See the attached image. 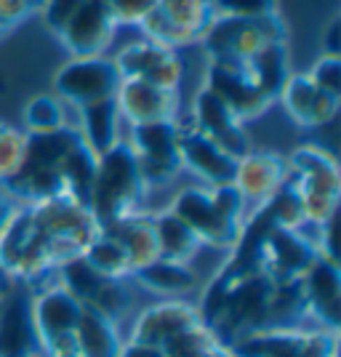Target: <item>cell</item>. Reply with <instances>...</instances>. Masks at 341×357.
Returning <instances> with one entry per match:
<instances>
[{"mask_svg": "<svg viewBox=\"0 0 341 357\" xmlns=\"http://www.w3.org/2000/svg\"><path fill=\"white\" fill-rule=\"evenodd\" d=\"M80 142H83L80 134L67 126L48 134H27L24 163L16 171V176L6 181L0 190L22 206H32L38 200L59 195L61 165Z\"/></svg>", "mask_w": 341, "mask_h": 357, "instance_id": "obj_1", "label": "cell"}, {"mask_svg": "<svg viewBox=\"0 0 341 357\" xmlns=\"http://www.w3.org/2000/svg\"><path fill=\"white\" fill-rule=\"evenodd\" d=\"M147 184L139 174V163L126 136L112 149L99 155L96 176L89 195V208L99 227L142 208Z\"/></svg>", "mask_w": 341, "mask_h": 357, "instance_id": "obj_2", "label": "cell"}, {"mask_svg": "<svg viewBox=\"0 0 341 357\" xmlns=\"http://www.w3.org/2000/svg\"><path fill=\"white\" fill-rule=\"evenodd\" d=\"M285 160H288L285 184L296 192L304 222L323 227L333 216H339L341 174L336 158L315 144H301Z\"/></svg>", "mask_w": 341, "mask_h": 357, "instance_id": "obj_3", "label": "cell"}, {"mask_svg": "<svg viewBox=\"0 0 341 357\" xmlns=\"http://www.w3.org/2000/svg\"><path fill=\"white\" fill-rule=\"evenodd\" d=\"M288 27L280 14L259 16V19H232L213 16L206 27L200 43L211 59L245 61L269 43H285Z\"/></svg>", "mask_w": 341, "mask_h": 357, "instance_id": "obj_4", "label": "cell"}, {"mask_svg": "<svg viewBox=\"0 0 341 357\" xmlns=\"http://www.w3.org/2000/svg\"><path fill=\"white\" fill-rule=\"evenodd\" d=\"M179 134H181L179 120H158V123L128 126L126 142L134 149L139 174L144 178L147 190L171 184L174 176L181 171Z\"/></svg>", "mask_w": 341, "mask_h": 357, "instance_id": "obj_5", "label": "cell"}, {"mask_svg": "<svg viewBox=\"0 0 341 357\" xmlns=\"http://www.w3.org/2000/svg\"><path fill=\"white\" fill-rule=\"evenodd\" d=\"M317 238H320V227H312L310 235L307 222L298 229L272 227L259 245V269L272 283L301 280L304 272L312 267V261L317 259Z\"/></svg>", "mask_w": 341, "mask_h": 357, "instance_id": "obj_6", "label": "cell"}, {"mask_svg": "<svg viewBox=\"0 0 341 357\" xmlns=\"http://www.w3.org/2000/svg\"><path fill=\"white\" fill-rule=\"evenodd\" d=\"M120 75L115 61L107 56H73L54 75V91L61 102L75 109L102 99H115Z\"/></svg>", "mask_w": 341, "mask_h": 357, "instance_id": "obj_7", "label": "cell"}, {"mask_svg": "<svg viewBox=\"0 0 341 357\" xmlns=\"http://www.w3.org/2000/svg\"><path fill=\"white\" fill-rule=\"evenodd\" d=\"M168 208L195 232L200 245L232 251L243 235V224L229 222L216 203L211 200L208 187H187L171 200Z\"/></svg>", "mask_w": 341, "mask_h": 357, "instance_id": "obj_8", "label": "cell"}, {"mask_svg": "<svg viewBox=\"0 0 341 357\" xmlns=\"http://www.w3.org/2000/svg\"><path fill=\"white\" fill-rule=\"evenodd\" d=\"M30 211L35 227L43 232L45 238L73 240L75 245H80L83 251H86L91 240L102 232V227L93 219L89 206L64 192L32 203Z\"/></svg>", "mask_w": 341, "mask_h": 357, "instance_id": "obj_9", "label": "cell"}, {"mask_svg": "<svg viewBox=\"0 0 341 357\" xmlns=\"http://www.w3.org/2000/svg\"><path fill=\"white\" fill-rule=\"evenodd\" d=\"M206 89L211 93H216L243 123L264 115L269 107L275 105L267 93H262L256 89V83L245 75L243 61L211 59L206 70Z\"/></svg>", "mask_w": 341, "mask_h": 357, "instance_id": "obj_10", "label": "cell"}, {"mask_svg": "<svg viewBox=\"0 0 341 357\" xmlns=\"http://www.w3.org/2000/svg\"><path fill=\"white\" fill-rule=\"evenodd\" d=\"M190 115H192L190 126H192L195 131L208 136L213 144H219L235 160H240L243 155H248L253 149L251 139H248L245 128H243V120L224 105L216 93H211L206 86L195 93L192 112Z\"/></svg>", "mask_w": 341, "mask_h": 357, "instance_id": "obj_11", "label": "cell"}, {"mask_svg": "<svg viewBox=\"0 0 341 357\" xmlns=\"http://www.w3.org/2000/svg\"><path fill=\"white\" fill-rule=\"evenodd\" d=\"M115 19L107 0H83L73 19L61 27L59 40L70 56H104L115 38Z\"/></svg>", "mask_w": 341, "mask_h": 357, "instance_id": "obj_12", "label": "cell"}, {"mask_svg": "<svg viewBox=\"0 0 341 357\" xmlns=\"http://www.w3.org/2000/svg\"><path fill=\"white\" fill-rule=\"evenodd\" d=\"M80 301L56 280H45V283L35 285L30 296V317L38 344H45L56 336L73 333L80 317Z\"/></svg>", "mask_w": 341, "mask_h": 357, "instance_id": "obj_13", "label": "cell"}, {"mask_svg": "<svg viewBox=\"0 0 341 357\" xmlns=\"http://www.w3.org/2000/svg\"><path fill=\"white\" fill-rule=\"evenodd\" d=\"M304 296H307V312L315 328L339 331L341 312V269L339 261H331L317 253L312 267L301 278Z\"/></svg>", "mask_w": 341, "mask_h": 357, "instance_id": "obj_14", "label": "cell"}, {"mask_svg": "<svg viewBox=\"0 0 341 357\" xmlns=\"http://www.w3.org/2000/svg\"><path fill=\"white\" fill-rule=\"evenodd\" d=\"M115 105L120 120H126L128 126L179 120V91L160 89L147 80H120Z\"/></svg>", "mask_w": 341, "mask_h": 357, "instance_id": "obj_15", "label": "cell"}, {"mask_svg": "<svg viewBox=\"0 0 341 357\" xmlns=\"http://www.w3.org/2000/svg\"><path fill=\"white\" fill-rule=\"evenodd\" d=\"M280 105L285 109V115L294 120L301 128H320L328 126L331 120L339 115L341 96L326 93L320 91L307 73H298L285 80V86L280 91Z\"/></svg>", "mask_w": 341, "mask_h": 357, "instance_id": "obj_16", "label": "cell"}, {"mask_svg": "<svg viewBox=\"0 0 341 357\" xmlns=\"http://www.w3.org/2000/svg\"><path fill=\"white\" fill-rule=\"evenodd\" d=\"M200 320H203L200 310H197V304L190 301V298H160L158 304L144 307L139 312L128 339L163 347L174 336H179L181 331H187V328L200 323Z\"/></svg>", "mask_w": 341, "mask_h": 357, "instance_id": "obj_17", "label": "cell"}, {"mask_svg": "<svg viewBox=\"0 0 341 357\" xmlns=\"http://www.w3.org/2000/svg\"><path fill=\"white\" fill-rule=\"evenodd\" d=\"M179 158H181V168H187L197 178H203L208 187H219V184H232L235 181L238 160L232 155H227L219 144H213L208 136L195 131L192 126H181Z\"/></svg>", "mask_w": 341, "mask_h": 357, "instance_id": "obj_18", "label": "cell"}, {"mask_svg": "<svg viewBox=\"0 0 341 357\" xmlns=\"http://www.w3.org/2000/svg\"><path fill=\"white\" fill-rule=\"evenodd\" d=\"M285 176H288V160L282 155L251 149L238 160L232 184L238 187L251 208H259L285 184Z\"/></svg>", "mask_w": 341, "mask_h": 357, "instance_id": "obj_19", "label": "cell"}, {"mask_svg": "<svg viewBox=\"0 0 341 357\" xmlns=\"http://www.w3.org/2000/svg\"><path fill=\"white\" fill-rule=\"evenodd\" d=\"M102 232L120 243V248L131 261V272L158 259V238H155L152 213L136 211L128 216H120L115 222L104 224Z\"/></svg>", "mask_w": 341, "mask_h": 357, "instance_id": "obj_20", "label": "cell"}, {"mask_svg": "<svg viewBox=\"0 0 341 357\" xmlns=\"http://www.w3.org/2000/svg\"><path fill=\"white\" fill-rule=\"evenodd\" d=\"M40 352L30 317V301L11 296L0 301V357H30Z\"/></svg>", "mask_w": 341, "mask_h": 357, "instance_id": "obj_21", "label": "cell"}, {"mask_svg": "<svg viewBox=\"0 0 341 357\" xmlns=\"http://www.w3.org/2000/svg\"><path fill=\"white\" fill-rule=\"evenodd\" d=\"M131 280L160 298H187L197 288V275L192 267L168 259H155L144 267L134 269Z\"/></svg>", "mask_w": 341, "mask_h": 357, "instance_id": "obj_22", "label": "cell"}, {"mask_svg": "<svg viewBox=\"0 0 341 357\" xmlns=\"http://www.w3.org/2000/svg\"><path fill=\"white\" fill-rule=\"evenodd\" d=\"M80 112V139L93 155H104L112 149L120 139V112L115 99H102L77 109Z\"/></svg>", "mask_w": 341, "mask_h": 357, "instance_id": "obj_23", "label": "cell"}, {"mask_svg": "<svg viewBox=\"0 0 341 357\" xmlns=\"http://www.w3.org/2000/svg\"><path fill=\"white\" fill-rule=\"evenodd\" d=\"M75 342L80 357H118L123 339L118 323L107 320L91 307H80V317L75 326Z\"/></svg>", "mask_w": 341, "mask_h": 357, "instance_id": "obj_24", "label": "cell"}, {"mask_svg": "<svg viewBox=\"0 0 341 357\" xmlns=\"http://www.w3.org/2000/svg\"><path fill=\"white\" fill-rule=\"evenodd\" d=\"M245 75L256 83V89L267 93L272 102H278L285 80L291 77V56L285 43H269L256 51L251 59L243 61Z\"/></svg>", "mask_w": 341, "mask_h": 357, "instance_id": "obj_25", "label": "cell"}, {"mask_svg": "<svg viewBox=\"0 0 341 357\" xmlns=\"http://www.w3.org/2000/svg\"><path fill=\"white\" fill-rule=\"evenodd\" d=\"M152 222H155V238H158V259L190 264L197 256V251L203 248L192 229L171 208L152 213Z\"/></svg>", "mask_w": 341, "mask_h": 357, "instance_id": "obj_26", "label": "cell"}, {"mask_svg": "<svg viewBox=\"0 0 341 357\" xmlns=\"http://www.w3.org/2000/svg\"><path fill=\"white\" fill-rule=\"evenodd\" d=\"M155 11L163 16L171 27H176L187 43H200L203 32L213 19L211 0H158Z\"/></svg>", "mask_w": 341, "mask_h": 357, "instance_id": "obj_27", "label": "cell"}, {"mask_svg": "<svg viewBox=\"0 0 341 357\" xmlns=\"http://www.w3.org/2000/svg\"><path fill=\"white\" fill-rule=\"evenodd\" d=\"M176 51L165 48L152 40H139V43L126 45L115 56V67H118L120 80H149L158 73V67H163Z\"/></svg>", "mask_w": 341, "mask_h": 357, "instance_id": "obj_28", "label": "cell"}, {"mask_svg": "<svg viewBox=\"0 0 341 357\" xmlns=\"http://www.w3.org/2000/svg\"><path fill=\"white\" fill-rule=\"evenodd\" d=\"M96 163H99V155H93L80 142L61 165V192L89 206V195L91 187H93V176H96Z\"/></svg>", "mask_w": 341, "mask_h": 357, "instance_id": "obj_29", "label": "cell"}, {"mask_svg": "<svg viewBox=\"0 0 341 357\" xmlns=\"http://www.w3.org/2000/svg\"><path fill=\"white\" fill-rule=\"evenodd\" d=\"M83 259H86L96 272H102L104 278H115V280L131 278V261H128L126 251L120 248L118 240H112L109 235H104V232H99V235L86 245Z\"/></svg>", "mask_w": 341, "mask_h": 357, "instance_id": "obj_30", "label": "cell"}, {"mask_svg": "<svg viewBox=\"0 0 341 357\" xmlns=\"http://www.w3.org/2000/svg\"><path fill=\"white\" fill-rule=\"evenodd\" d=\"M67 126L64 105L54 93H38L24 105V131L27 134H48Z\"/></svg>", "mask_w": 341, "mask_h": 357, "instance_id": "obj_31", "label": "cell"}, {"mask_svg": "<svg viewBox=\"0 0 341 357\" xmlns=\"http://www.w3.org/2000/svg\"><path fill=\"white\" fill-rule=\"evenodd\" d=\"M27 131L0 123V187L16 176V171L24 163Z\"/></svg>", "mask_w": 341, "mask_h": 357, "instance_id": "obj_32", "label": "cell"}, {"mask_svg": "<svg viewBox=\"0 0 341 357\" xmlns=\"http://www.w3.org/2000/svg\"><path fill=\"white\" fill-rule=\"evenodd\" d=\"M213 16L232 19H259L280 14V0H211Z\"/></svg>", "mask_w": 341, "mask_h": 357, "instance_id": "obj_33", "label": "cell"}, {"mask_svg": "<svg viewBox=\"0 0 341 357\" xmlns=\"http://www.w3.org/2000/svg\"><path fill=\"white\" fill-rule=\"evenodd\" d=\"M307 75H310L312 83L320 91L333 93V96H341V59L339 56L323 54L320 59L312 64V70Z\"/></svg>", "mask_w": 341, "mask_h": 357, "instance_id": "obj_34", "label": "cell"}, {"mask_svg": "<svg viewBox=\"0 0 341 357\" xmlns=\"http://www.w3.org/2000/svg\"><path fill=\"white\" fill-rule=\"evenodd\" d=\"M107 6H109L112 19H115V24H118V27L120 24L139 27V24H142V22L155 11L158 0H107Z\"/></svg>", "mask_w": 341, "mask_h": 357, "instance_id": "obj_35", "label": "cell"}, {"mask_svg": "<svg viewBox=\"0 0 341 357\" xmlns=\"http://www.w3.org/2000/svg\"><path fill=\"white\" fill-rule=\"evenodd\" d=\"M80 3H83V0H43L40 14H43L45 27L59 35L61 27H64V24L73 19L75 11L80 8Z\"/></svg>", "mask_w": 341, "mask_h": 357, "instance_id": "obj_36", "label": "cell"}, {"mask_svg": "<svg viewBox=\"0 0 341 357\" xmlns=\"http://www.w3.org/2000/svg\"><path fill=\"white\" fill-rule=\"evenodd\" d=\"M40 6H43V0H0V22L14 30L19 22L38 14Z\"/></svg>", "mask_w": 341, "mask_h": 357, "instance_id": "obj_37", "label": "cell"}, {"mask_svg": "<svg viewBox=\"0 0 341 357\" xmlns=\"http://www.w3.org/2000/svg\"><path fill=\"white\" fill-rule=\"evenodd\" d=\"M40 355L43 357H80L77 352V342H75V331L73 333H64L56 336L51 342L40 344Z\"/></svg>", "mask_w": 341, "mask_h": 357, "instance_id": "obj_38", "label": "cell"}, {"mask_svg": "<svg viewBox=\"0 0 341 357\" xmlns=\"http://www.w3.org/2000/svg\"><path fill=\"white\" fill-rule=\"evenodd\" d=\"M118 357H165V352L160 349V347H155V344L128 339V342H123Z\"/></svg>", "mask_w": 341, "mask_h": 357, "instance_id": "obj_39", "label": "cell"}, {"mask_svg": "<svg viewBox=\"0 0 341 357\" xmlns=\"http://www.w3.org/2000/svg\"><path fill=\"white\" fill-rule=\"evenodd\" d=\"M323 51L331 54V56H339L341 54V16H333L331 24L326 27V35H323Z\"/></svg>", "mask_w": 341, "mask_h": 357, "instance_id": "obj_40", "label": "cell"}, {"mask_svg": "<svg viewBox=\"0 0 341 357\" xmlns=\"http://www.w3.org/2000/svg\"><path fill=\"white\" fill-rule=\"evenodd\" d=\"M16 206H19V203H16L14 197H8V195L0 190V232H3V227L8 224V219L14 216Z\"/></svg>", "mask_w": 341, "mask_h": 357, "instance_id": "obj_41", "label": "cell"}, {"mask_svg": "<svg viewBox=\"0 0 341 357\" xmlns=\"http://www.w3.org/2000/svg\"><path fill=\"white\" fill-rule=\"evenodd\" d=\"M14 288H16V280L6 272V267L0 264V301H6V298L14 294Z\"/></svg>", "mask_w": 341, "mask_h": 357, "instance_id": "obj_42", "label": "cell"}, {"mask_svg": "<svg viewBox=\"0 0 341 357\" xmlns=\"http://www.w3.org/2000/svg\"><path fill=\"white\" fill-rule=\"evenodd\" d=\"M208 357H235V355H232V349H229L227 344H222V347H219L216 352H211V355H208Z\"/></svg>", "mask_w": 341, "mask_h": 357, "instance_id": "obj_43", "label": "cell"}, {"mask_svg": "<svg viewBox=\"0 0 341 357\" xmlns=\"http://www.w3.org/2000/svg\"><path fill=\"white\" fill-rule=\"evenodd\" d=\"M11 30V27H8V24H3V22H0V35H6V32Z\"/></svg>", "mask_w": 341, "mask_h": 357, "instance_id": "obj_44", "label": "cell"}, {"mask_svg": "<svg viewBox=\"0 0 341 357\" xmlns=\"http://www.w3.org/2000/svg\"><path fill=\"white\" fill-rule=\"evenodd\" d=\"M30 357H43V355H40V352H38V355H30Z\"/></svg>", "mask_w": 341, "mask_h": 357, "instance_id": "obj_45", "label": "cell"}]
</instances>
